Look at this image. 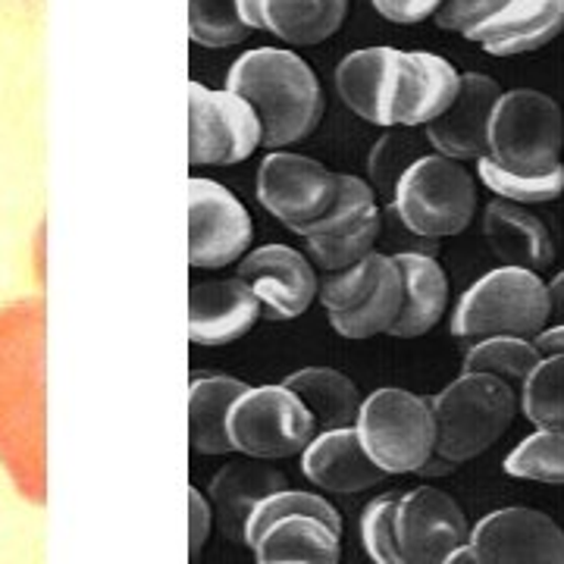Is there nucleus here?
<instances>
[{
    "label": "nucleus",
    "mask_w": 564,
    "mask_h": 564,
    "mask_svg": "<svg viewBox=\"0 0 564 564\" xmlns=\"http://www.w3.org/2000/svg\"><path fill=\"white\" fill-rule=\"evenodd\" d=\"M188 35L202 47H229L251 35L239 0H188Z\"/></svg>",
    "instance_id": "obj_32"
},
{
    "label": "nucleus",
    "mask_w": 564,
    "mask_h": 564,
    "mask_svg": "<svg viewBox=\"0 0 564 564\" xmlns=\"http://www.w3.org/2000/svg\"><path fill=\"white\" fill-rule=\"evenodd\" d=\"M210 533V505L202 492L192 486L188 489V555L195 558L202 552V545L207 543Z\"/></svg>",
    "instance_id": "obj_37"
},
{
    "label": "nucleus",
    "mask_w": 564,
    "mask_h": 564,
    "mask_svg": "<svg viewBox=\"0 0 564 564\" xmlns=\"http://www.w3.org/2000/svg\"><path fill=\"white\" fill-rule=\"evenodd\" d=\"M254 236L245 204L214 180H188V263L220 270L248 254Z\"/></svg>",
    "instance_id": "obj_12"
},
{
    "label": "nucleus",
    "mask_w": 564,
    "mask_h": 564,
    "mask_svg": "<svg viewBox=\"0 0 564 564\" xmlns=\"http://www.w3.org/2000/svg\"><path fill=\"white\" fill-rule=\"evenodd\" d=\"M552 321L549 285L524 267H499L462 295L452 314V333L462 343H484L496 336L533 339Z\"/></svg>",
    "instance_id": "obj_3"
},
{
    "label": "nucleus",
    "mask_w": 564,
    "mask_h": 564,
    "mask_svg": "<svg viewBox=\"0 0 564 564\" xmlns=\"http://www.w3.org/2000/svg\"><path fill=\"white\" fill-rule=\"evenodd\" d=\"M355 433L383 474H417L436 455L430 399L408 389H377L358 408Z\"/></svg>",
    "instance_id": "obj_8"
},
{
    "label": "nucleus",
    "mask_w": 564,
    "mask_h": 564,
    "mask_svg": "<svg viewBox=\"0 0 564 564\" xmlns=\"http://www.w3.org/2000/svg\"><path fill=\"white\" fill-rule=\"evenodd\" d=\"M484 232L492 251L508 261L505 267H524L540 273L555 261V242L549 226L533 210H527L524 204L496 198L486 207Z\"/></svg>",
    "instance_id": "obj_24"
},
{
    "label": "nucleus",
    "mask_w": 564,
    "mask_h": 564,
    "mask_svg": "<svg viewBox=\"0 0 564 564\" xmlns=\"http://www.w3.org/2000/svg\"><path fill=\"white\" fill-rule=\"evenodd\" d=\"M326 321L343 339L389 336L402 314L404 282L392 254H367L364 261L326 273L321 282Z\"/></svg>",
    "instance_id": "obj_7"
},
{
    "label": "nucleus",
    "mask_w": 564,
    "mask_h": 564,
    "mask_svg": "<svg viewBox=\"0 0 564 564\" xmlns=\"http://www.w3.org/2000/svg\"><path fill=\"white\" fill-rule=\"evenodd\" d=\"M564 32V0H505L499 13L470 29L464 39L492 57H521L545 47Z\"/></svg>",
    "instance_id": "obj_20"
},
{
    "label": "nucleus",
    "mask_w": 564,
    "mask_h": 564,
    "mask_svg": "<svg viewBox=\"0 0 564 564\" xmlns=\"http://www.w3.org/2000/svg\"><path fill=\"white\" fill-rule=\"evenodd\" d=\"M462 91V73L430 51H402L392 101V126H430L440 120Z\"/></svg>",
    "instance_id": "obj_18"
},
{
    "label": "nucleus",
    "mask_w": 564,
    "mask_h": 564,
    "mask_svg": "<svg viewBox=\"0 0 564 564\" xmlns=\"http://www.w3.org/2000/svg\"><path fill=\"white\" fill-rule=\"evenodd\" d=\"M533 345H536V351H540L543 358H549V355H564V323L545 326L543 333L533 336Z\"/></svg>",
    "instance_id": "obj_38"
},
{
    "label": "nucleus",
    "mask_w": 564,
    "mask_h": 564,
    "mask_svg": "<svg viewBox=\"0 0 564 564\" xmlns=\"http://www.w3.org/2000/svg\"><path fill=\"white\" fill-rule=\"evenodd\" d=\"M552 314L558 317V323H564V295H562V302L558 304H552Z\"/></svg>",
    "instance_id": "obj_41"
},
{
    "label": "nucleus",
    "mask_w": 564,
    "mask_h": 564,
    "mask_svg": "<svg viewBox=\"0 0 564 564\" xmlns=\"http://www.w3.org/2000/svg\"><path fill=\"white\" fill-rule=\"evenodd\" d=\"M248 383L226 373H204L188 386V443L202 455H232L226 417Z\"/></svg>",
    "instance_id": "obj_27"
},
{
    "label": "nucleus",
    "mask_w": 564,
    "mask_h": 564,
    "mask_svg": "<svg viewBox=\"0 0 564 564\" xmlns=\"http://www.w3.org/2000/svg\"><path fill=\"white\" fill-rule=\"evenodd\" d=\"M285 489V477L280 470L267 467V462H229L223 470H217L210 484V502L217 508L223 533L236 543H242L245 521L254 511V505Z\"/></svg>",
    "instance_id": "obj_26"
},
{
    "label": "nucleus",
    "mask_w": 564,
    "mask_h": 564,
    "mask_svg": "<svg viewBox=\"0 0 564 564\" xmlns=\"http://www.w3.org/2000/svg\"><path fill=\"white\" fill-rule=\"evenodd\" d=\"M251 32H270L289 44H321L339 32L348 0H239Z\"/></svg>",
    "instance_id": "obj_23"
},
{
    "label": "nucleus",
    "mask_w": 564,
    "mask_h": 564,
    "mask_svg": "<svg viewBox=\"0 0 564 564\" xmlns=\"http://www.w3.org/2000/svg\"><path fill=\"white\" fill-rule=\"evenodd\" d=\"M395 536L408 564H443L470 540L462 505L436 486H417L399 496Z\"/></svg>",
    "instance_id": "obj_15"
},
{
    "label": "nucleus",
    "mask_w": 564,
    "mask_h": 564,
    "mask_svg": "<svg viewBox=\"0 0 564 564\" xmlns=\"http://www.w3.org/2000/svg\"><path fill=\"white\" fill-rule=\"evenodd\" d=\"M455 467H458V464L445 462V458H440V455H433V458L423 464L417 474H421V477H443V474H452Z\"/></svg>",
    "instance_id": "obj_39"
},
{
    "label": "nucleus",
    "mask_w": 564,
    "mask_h": 564,
    "mask_svg": "<svg viewBox=\"0 0 564 564\" xmlns=\"http://www.w3.org/2000/svg\"><path fill=\"white\" fill-rule=\"evenodd\" d=\"M392 210L421 239L462 236L477 217V182L458 161L423 154L395 180Z\"/></svg>",
    "instance_id": "obj_5"
},
{
    "label": "nucleus",
    "mask_w": 564,
    "mask_h": 564,
    "mask_svg": "<svg viewBox=\"0 0 564 564\" xmlns=\"http://www.w3.org/2000/svg\"><path fill=\"white\" fill-rule=\"evenodd\" d=\"M239 280L261 302V317L276 323L302 317L321 292L314 263L289 245H263L245 254L239 263Z\"/></svg>",
    "instance_id": "obj_16"
},
{
    "label": "nucleus",
    "mask_w": 564,
    "mask_h": 564,
    "mask_svg": "<svg viewBox=\"0 0 564 564\" xmlns=\"http://www.w3.org/2000/svg\"><path fill=\"white\" fill-rule=\"evenodd\" d=\"M477 176L496 198L524 204V207L527 204L555 202L564 192V163L555 166L552 173H543V176H514V173H505L502 166H496L489 158H480Z\"/></svg>",
    "instance_id": "obj_33"
},
{
    "label": "nucleus",
    "mask_w": 564,
    "mask_h": 564,
    "mask_svg": "<svg viewBox=\"0 0 564 564\" xmlns=\"http://www.w3.org/2000/svg\"><path fill=\"white\" fill-rule=\"evenodd\" d=\"M443 3L445 0H373L377 13L389 22H399V25H414V22L430 20V17H436V10Z\"/></svg>",
    "instance_id": "obj_36"
},
{
    "label": "nucleus",
    "mask_w": 564,
    "mask_h": 564,
    "mask_svg": "<svg viewBox=\"0 0 564 564\" xmlns=\"http://www.w3.org/2000/svg\"><path fill=\"white\" fill-rule=\"evenodd\" d=\"M436 423V455L452 464L480 458L505 436L518 414V392L489 373H462L430 399Z\"/></svg>",
    "instance_id": "obj_4"
},
{
    "label": "nucleus",
    "mask_w": 564,
    "mask_h": 564,
    "mask_svg": "<svg viewBox=\"0 0 564 564\" xmlns=\"http://www.w3.org/2000/svg\"><path fill=\"white\" fill-rule=\"evenodd\" d=\"M564 117L555 98L533 88L502 91L489 122V161L514 176H543L562 166Z\"/></svg>",
    "instance_id": "obj_6"
},
{
    "label": "nucleus",
    "mask_w": 564,
    "mask_h": 564,
    "mask_svg": "<svg viewBox=\"0 0 564 564\" xmlns=\"http://www.w3.org/2000/svg\"><path fill=\"white\" fill-rule=\"evenodd\" d=\"M477 564H564V530L545 511L511 505L470 527Z\"/></svg>",
    "instance_id": "obj_14"
},
{
    "label": "nucleus",
    "mask_w": 564,
    "mask_h": 564,
    "mask_svg": "<svg viewBox=\"0 0 564 564\" xmlns=\"http://www.w3.org/2000/svg\"><path fill=\"white\" fill-rule=\"evenodd\" d=\"M502 98L499 82L484 73H462V91L440 120L426 126V139L448 161L489 158V122Z\"/></svg>",
    "instance_id": "obj_17"
},
{
    "label": "nucleus",
    "mask_w": 564,
    "mask_h": 564,
    "mask_svg": "<svg viewBox=\"0 0 564 564\" xmlns=\"http://www.w3.org/2000/svg\"><path fill=\"white\" fill-rule=\"evenodd\" d=\"M380 207L373 188L358 176L339 173V198L317 226H311L302 239L307 254L326 273H339L351 263L364 261L380 239Z\"/></svg>",
    "instance_id": "obj_13"
},
{
    "label": "nucleus",
    "mask_w": 564,
    "mask_h": 564,
    "mask_svg": "<svg viewBox=\"0 0 564 564\" xmlns=\"http://www.w3.org/2000/svg\"><path fill=\"white\" fill-rule=\"evenodd\" d=\"M399 57L402 51L395 47H364L348 54L336 69V88L345 107L373 126H392Z\"/></svg>",
    "instance_id": "obj_22"
},
{
    "label": "nucleus",
    "mask_w": 564,
    "mask_h": 564,
    "mask_svg": "<svg viewBox=\"0 0 564 564\" xmlns=\"http://www.w3.org/2000/svg\"><path fill=\"white\" fill-rule=\"evenodd\" d=\"M392 258L402 270L404 302L402 314L389 336L421 339L430 329H436V323L445 317V307H448L445 270L436 258H430L423 251H404V254H392Z\"/></svg>",
    "instance_id": "obj_25"
},
{
    "label": "nucleus",
    "mask_w": 564,
    "mask_h": 564,
    "mask_svg": "<svg viewBox=\"0 0 564 564\" xmlns=\"http://www.w3.org/2000/svg\"><path fill=\"white\" fill-rule=\"evenodd\" d=\"M505 7V0H445L443 7L436 10V25L448 29V32H462L467 35L470 29H477L480 22H486L492 13H499Z\"/></svg>",
    "instance_id": "obj_35"
},
{
    "label": "nucleus",
    "mask_w": 564,
    "mask_h": 564,
    "mask_svg": "<svg viewBox=\"0 0 564 564\" xmlns=\"http://www.w3.org/2000/svg\"><path fill=\"white\" fill-rule=\"evenodd\" d=\"M521 411L536 430L564 433V355H549L521 386Z\"/></svg>",
    "instance_id": "obj_30"
},
{
    "label": "nucleus",
    "mask_w": 564,
    "mask_h": 564,
    "mask_svg": "<svg viewBox=\"0 0 564 564\" xmlns=\"http://www.w3.org/2000/svg\"><path fill=\"white\" fill-rule=\"evenodd\" d=\"M261 321V302L242 280L192 282L188 339L195 345L239 343Z\"/></svg>",
    "instance_id": "obj_19"
},
{
    "label": "nucleus",
    "mask_w": 564,
    "mask_h": 564,
    "mask_svg": "<svg viewBox=\"0 0 564 564\" xmlns=\"http://www.w3.org/2000/svg\"><path fill=\"white\" fill-rule=\"evenodd\" d=\"M282 386L302 399V404L314 417L317 433L348 426L358 417V408H361L358 386L333 367H304V370L289 373Z\"/></svg>",
    "instance_id": "obj_28"
},
{
    "label": "nucleus",
    "mask_w": 564,
    "mask_h": 564,
    "mask_svg": "<svg viewBox=\"0 0 564 564\" xmlns=\"http://www.w3.org/2000/svg\"><path fill=\"white\" fill-rule=\"evenodd\" d=\"M261 144V122L251 104L229 88L214 91L202 82L188 85V163L232 166L248 161Z\"/></svg>",
    "instance_id": "obj_10"
},
{
    "label": "nucleus",
    "mask_w": 564,
    "mask_h": 564,
    "mask_svg": "<svg viewBox=\"0 0 564 564\" xmlns=\"http://www.w3.org/2000/svg\"><path fill=\"white\" fill-rule=\"evenodd\" d=\"M226 88L251 104L261 122V144L270 151L304 141L323 120L321 82L295 51H248L232 63Z\"/></svg>",
    "instance_id": "obj_1"
},
{
    "label": "nucleus",
    "mask_w": 564,
    "mask_h": 564,
    "mask_svg": "<svg viewBox=\"0 0 564 564\" xmlns=\"http://www.w3.org/2000/svg\"><path fill=\"white\" fill-rule=\"evenodd\" d=\"M443 564H477V558H474L470 545H464V549H458V552H452Z\"/></svg>",
    "instance_id": "obj_40"
},
{
    "label": "nucleus",
    "mask_w": 564,
    "mask_h": 564,
    "mask_svg": "<svg viewBox=\"0 0 564 564\" xmlns=\"http://www.w3.org/2000/svg\"><path fill=\"white\" fill-rule=\"evenodd\" d=\"M242 543L258 564H339L343 518L314 492L280 489L254 505Z\"/></svg>",
    "instance_id": "obj_2"
},
{
    "label": "nucleus",
    "mask_w": 564,
    "mask_h": 564,
    "mask_svg": "<svg viewBox=\"0 0 564 564\" xmlns=\"http://www.w3.org/2000/svg\"><path fill=\"white\" fill-rule=\"evenodd\" d=\"M336 198L339 173L326 170L321 161L289 151H270L263 158L258 170V202L295 236L317 226L333 210Z\"/></svg>",
    "instance_id": "obj_11"
},
{
    "label": "nucleus",
    "mask_w": 564,
    "mask_h": 564,
    "mask_svg": "<svg viewBox=\"0 0 564 564\" xmlns=\"http://www.w3.org/2000/svg\"><path fill=\"white\" fill-rule=\"evenodd\" d=\"M395 505H399V492H389L364 508L361 540L373 564H408L395 536Z\"/></svg>",
    "instance_id": "obj_34"
},
{
    "label": "nucleus",
    "mask_w": 564,
    "mask_h": 564,
    "mask_svg": "<svg viewBox=\"0 0 564 564\" xmlns=\"http://www.w3.org/2000/svg\"><path fill=\"white\" fill-rule=\"evenodd\" d=\"M505 474L518 480H533L545 486H564V433L558 430H536L527 436L508 458Z\"/></svg>",
    "instance_id": "obj_31"
},
{
    "label": "nucleus",
    "mask_w": 564,
    "mask_h": 564,
    "mask_svg": "<svg viewBox=\"0 0 564 564\" xmlns=\"http://www.w3.org/2000/svg\"><path fill=\"white\" fill-rule=\"evenodd\" d=\"M540 361H543V355L536 351L533 339L496 336V339L470 345V351L464 358V373H489L518 392V386H524V380Z\"/></svg>",
    "instance_id": "obj_29"
},
{
    "label": "nucleus",
    "mask_w": 564,
    "mask_h": 564,
    "mask_svg": "<svg viewBox=\"0 0 564 564\" xmlns=\"http://www.w3.org/2000/svg\"><path fill=\"white\" fill-rule=\"evenodd\" d=\"M302 474L326 492H343V496L364 492L389 477L367 458L361 440L351 426L317 433L304 448Z\"/></svg>",
    "instance_id": "obj_21"
},
{
    "label": "nucleus",
    "mask_w": 564,
    "mask_h": 564,
    "mask_svg": "<svg viewBox=\"0 0 564 564\" xmlns=\"http://www.w3.org/2000/svg\"><path fill=\"white\" fill-rule=\"evenodd\" d=\"M226 433L232 452L276 462L292 458L317 436V426L302 399L285 386H248L229 408Z\"/></svg>",
    "instance_id": "obj_9"
}]
</instances>
